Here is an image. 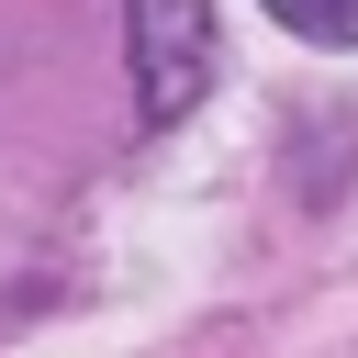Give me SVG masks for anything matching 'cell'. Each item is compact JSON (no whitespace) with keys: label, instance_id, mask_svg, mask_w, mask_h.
I'll return each instance as SVG.
<instances>
[{"label":"cell","instance_id":"obj_2","mask_svg":"<svg viewBox=\"0 0 358 358\" xmlns=\"http://www.w3.org/2000/svg\"><path fill=\"white\" fill-rule=\"evenodd\" d=\"M268 22L302 45H358V0H268Z\"/></svg>","mask_w":358,"mask_h":358},{"label":"cell","instance_id":"obj_1","mask_svg":"<svg viewBox=\"0 0 358 358\" xmlns=\"http://www.w3.org/2000/svg\"><path fill=\"white\" fill-rule=\"evenodd\" d=\"M123 56H134V123L168 134L179 112H201L224 67V22L213 0H123Z\"/></svg>","mask_w":358,"mask_h":358}]
</instances>
